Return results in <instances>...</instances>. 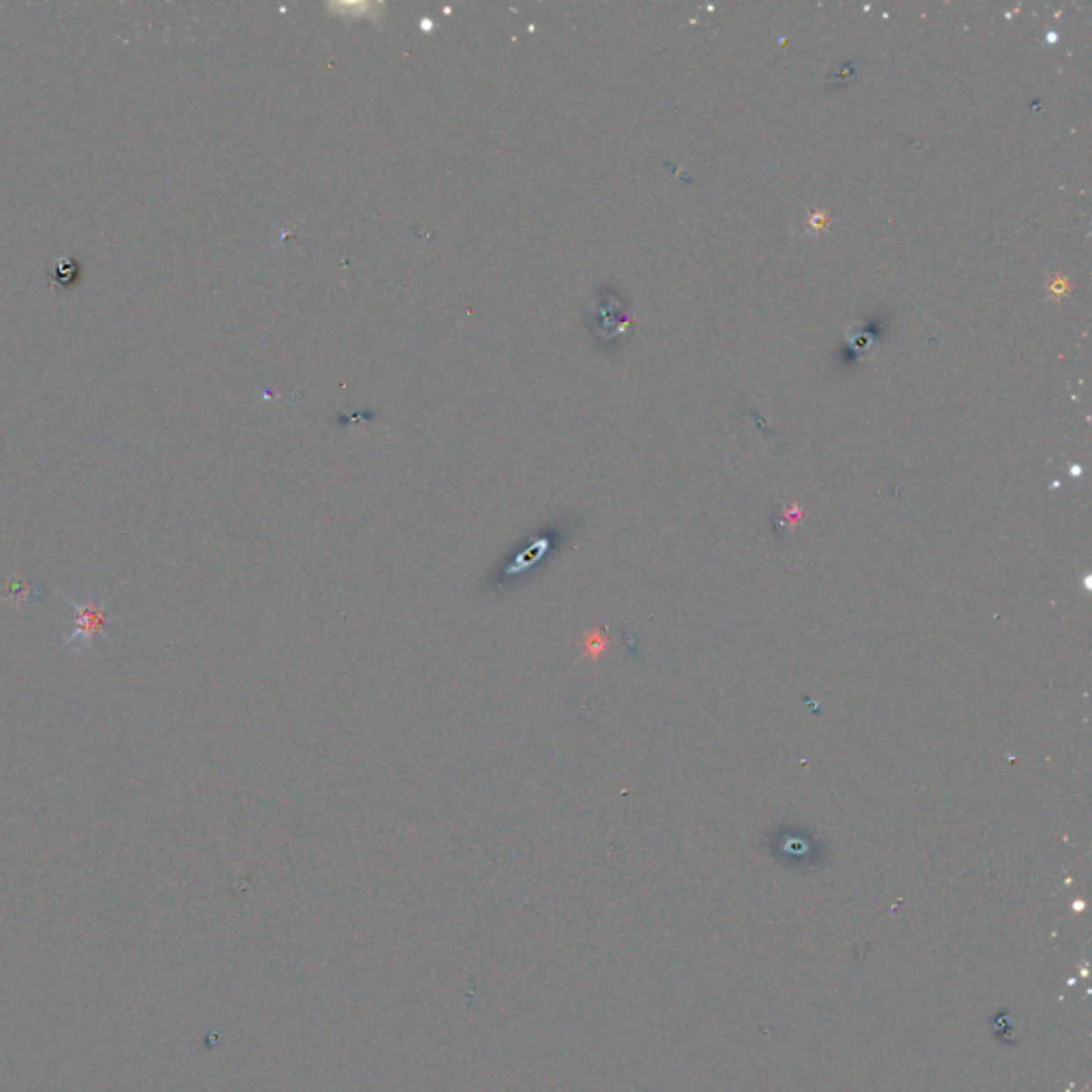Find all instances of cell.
Instances as JSON below:
<instances>
[{
    "label": "cell",
    "instance_id": "obj_1",
    "mask_svg": "<svg viewBox=\"0 0 1092 1092\" xmlns=\"http://www.w3.org/2000/svg\"><path fill=\"white\" fill-rule=\"evenodd\" d=\"M75 610V630L64 640V649L70 653H84L94 645L99 636H105L109 625L107 601L94 595H84L82 600H70Z\"/></svg>",
    "mask_w": 1092,
    "mask_h": 1092
},
{
    "label": "cell",
    "instance_id": "obj_2",
    "mask_svg": "<svg viewBox=\"0 0 1092 1092\" xmlns=\"http://www.w3.org/2000/svg\"><path fill=\"white\" fill-rule=\"evenodd\" d=\"M604 646H606L604 636H601L600 631H589L583 640V653L585 657H591V660H594V657H598L601 651H604Z\"/></svg>",
    "mask_w": 1092,
    "mask_h": 1092
}]
</instances>
